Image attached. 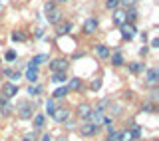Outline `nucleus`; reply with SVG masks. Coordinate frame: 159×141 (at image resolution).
Listing matches in <instances>:
<instances>
[{
    "mask_svg": "<svg viewBox=\"0 0 159 141\" xmlns=\"http://www.w3.org/2000/svg\"><path fill=\"white\" fill-rule=\"evenodd\" d=\"M106 10H109V12H113V10H117V8H121V2L119 0H106Z\"/></svg>",
    "mask_w": 159,
    "mask_h": 141,
    "instance_id": "c85d7f7f",
    "label": "nucleus"
},
{
    "mask_svg": "<svg viewBox=\"0 0 159 141\" xmlns=\"http://www.w3.org/2000/svg\"><path fill=\"white\" fill-rule=\"evenodd\" d=\"M20 78H22V74H20L18 70H12V72H10V75H8V82H14V84H16Z\"/></svg>",
    "mask_w": 159,
    "mask_h": 141,
    "instance_id": "2f4dec72",
    "label": "nucleus"
},
{
    "mask_svg": "<svg viewBox=\"0 0 159 141\" xmlns=\"http://www.w3.org/2000/svg\"><path fill=\"white\" fill-rule=\"evenodd\" d=\"M151 141H159V139H151Z\"/></svg>",
    "mask_w": 159,
    "mask_h": 141,
    "instance_id": "a18cd8bd",
    "label": "nucleus"
},
{
    "mask_svg": "<svg viewBox=\"0 0 159 141\" xmlns=\"http://www.w3.org/2000/svg\"><path fill=\"white\" fill-rule=\"evenodd\" d=\"M111 22L116 24L117 28L121 26V24H125V10H123V8L113 10V12H111Z\"/></svg>",
    "mask_w": 159,
    "mask_h": 141,
    "instance_id": "aec40b11",
    "label": "nucleus"
},
{
    "mask_svg": "<svg viewBox=\"0 0 159 141\" xmlns=\"http://www.w3.org/2000/svg\"><path fill=\"white\" fill-rule=\"evenodd\" d=\"M56 4H66V2H70V0H54Z\"/></svg>",
    "mask_w": 159,
    "mask_h": 141,
    "instance_id": "37998d69",
    "label": "nucleus"
},
{
    "mask_svg": "<svg viewBox=\"0 0 159 141\" xmlns=\"http://www.w3.org/2000/svg\"><path fill=\"white\" fill-rule=\"evenodd\" d=\"M92 107H93V105L88 103V102L78 103V107H76V117L80 119V121H88V119H89V113H92Z\"/></svg>",
    "mask_w": 159,
    "mask_h": 141,
    "instance_id": "1a4fd4ad",
    "label": "nucleus"
},
{
    "mask_svg": "<svg viewBox=\"0 0 159 141\" xmlns=\"http://www.w3.org/2000/svg\"><path fill=\"white\" fill-rule=\"evenodd\" d=\"M42 92H44V88L40 84H28V88H26V93L30 98H38V95H42Z\"/></svg>",
    "mask_w": 159,
    "mask_h": 141,
    "instance_id": "5701e85b",
    "label": "nucleus"
},
{
    "mask_svg": "<svg viewBox=\"0 0 159 141\" xmlns=\"http://www.w3.org/2000/svg\"><path fill=\"white\" fill-rule=\"evenodd\" d=\"M145 84L147 85H157L159 84V66H149L145 68Z\"/></svg>",
    "mask_w": 159,
    "mask_h": 141,
    "instance_id": "9d476101",
    "label": "nucleus"
},
{
    "mask_svg": "<svg viewBox=\"0 0 159 141\" xmlns=\"http://www.w3.org/2000/svg\"><path fill=\"white\" fill-rule=\"evenodd\" d=\"M137 36L141 38V42H143V44L147 42V32H137Z\"/></svg>",
    "mask_w": 159,
    "mask_h": 141,
    "instance_id": "58836bf2",
    "label": "nucleus"
},
{
    "mask_svg": "<svg viewBox=\"0 0 159 141\" xmlns=\"http://www.w3.org/2000/svg\"><path fill=\"white\" fill-rule=\"evenodd\" d=\"M119 32H121V40H125V42H131V40L137 36L135 24H129V22L121 24V26H119Z\"/></svg>",
    "mask_w": 159,
    "mask_h": 141,
    "instance_id": "0eeeda50",
    "label": "nucleus"
},
{
    "mask_svg": "<svg viewBox=\"0 0 159 141\" xmlns=\"http://www.w3.org/2000/svg\"><path fill=\"white\" fill-rule=\"evenodd\" d=\"M36 137H38V131L32 129V131H26L22 135V141H36Z\"/></svg>",
    "mask_w": 159,
    "mask_h": 141,
    "instance_id": "7c9ffc66",
    "label": "nucleus"
},
{
    "mask_svg": "<svg viewBox=\"0 0 159 141\" xmlns=\"http://www.w3.org/2000/svg\"><path fill=\"white\" fill-rule=\"evenodd\" d=\"M48 54H36V56H32V60L30 62H26V64H30V66H36V68H40L42 64H48Z\"/></svg>",
    "mask_w": 159,
    "mask_h": 141,
    "instance_id": "412c9836",
    "label": "nucleus"
},
{
    "mask_svg": "<svg viewBox=\"0 0 159 141\" xmlns=\"http://www.w3.org/2000/svg\"><path fill=\"white\" fill-rule=\"evenodd\" d=\"M84 56H86V52H76L74 54V58H84Z\"/></svg>",
    "mask_w": 159,
    "mask_h": 141,
    "instance_id": "79ce46f5",
    "label": "nucleus"
},
{
    "mask_svg": "<svg viewBox=\"0 0 159 141\" xmlns=\"http://www.w3.org/2000/svg\"><path fill=\"white\" fill-rule=\"evenodd\" d=\"M147 46H149V50H157L159 48V38H151Z\"/></svg>",
    "mask_w": 159,
    "mask_h": 141,
    "instance_id": "f704fd0d",
    "label": "nucleus"
},
{
    "mask_svg": "<svg viewBox=\"0 0 159 141\" xmlns=\"http://www.w3.org/2000/svg\"><path fill=\"white\" fill-rule=\"evenodd\" d=\"M127 131H129V135H131V139H141L143 127H141V125H137V123H133L131 127H127Z\"/></svg>",
    "mask_w": 159,
    "mask_h": 141,
    "instance_id": "393cba45",
    "label": "nucleus"
},
{
    "mask_svg": "<svg viewBox=\"0 0 159 141\" xmlns=\"http://www.w3.org/2000/svg\"><path fill=\"white\" fill-rule=\"evenodd\" d=\"M46 117H48L46 113H34V117H32V127L36 129V131H42V129L46 127Z\"/></svg>",
    "mask_w": 159,
    "mask_h": 141,
    "instance_id": "f3484780",
    "label": "nucleus"
},
{
    "mask_svg": "<svg viewBox=\"0 0 159 141\" xmlns=\"http://www.w3.org/2000/svg\"><path fill=\"white\" fill-rule=\"evenodd\" d=\"M24 75H26L28 84H38V80H40V68L26 64V74H24Z\"/></svg>",
    "mask_w": 159,
    "mask_h": 141,
    "instance_id": "dca6fc26",
    "label": "nucleus"
},
{
    "mask_svg": "<svg viewBox=\"0 0 159 141\" xmlns=\"http://www.w3.org/2000/svg\"><path fill=\"white\" fill-rule=\"evenodd\" d=\"M139 111H141V113H155L157 111V105H155V102H149V99H145V102L139 105Z\"/></svg>",
    "mask_w": 159,
    "mask_h": 141,
    "instance_id": "b1692460",
    "label": "nucleus"
},
{
    "mask_svg": "<svg viewBox=\"0 0 159 141\" xmlns=\"http://www.w3.org/2000/svg\"><path fill=\"white\" fill-rule=\"evenodd\" d=\"M72 30H74V24L70 22V20H64V18H62V20H60V22L56 24V36H58V38L68 36Z\"/></svg>",
    "mask_w": 159,
    "mask_h": 141,
    "instance_id": "ddd939ff",
    "label": "nucleus"
},
{
    "mask_svg": "<svg viewBox=\"0 0 159 141\" xmlns=\"http://www.w3.org/2000/svg\"><path fill=\"white\" fill-rule=\"evenodd\" d=\"M40 141H52V135H50V133H42V137H40Z\"/></svg>",
    "mask_w": 159,
    "mask_h": 141,
    "instance_id": "ea45409f",
    "label": "nucleus"
},
{
    "mask_svg": "<svg viewBox=\"0 0 159 141\" xmlns=\"http://www.w3.org/2000/svg\"><path fill=\"white\" fill-rule=\"evenodd\" d=\"M149 52H151V50H149L147 44H141V48H139V56H141V58H145Z\"/></svg>",
    "mask_w": 159,
    "mask_h": 141,
    "instance_id": "72a5a7b5",
    "label": "nucleus"
},
{
    "mask_svg": "<svg viewBox=\"0 0 159 141\" xmlns=\"http://www.w3.org/2000/svg\"><path fill=\"white\" fill-rule=\"evenodd\" d=\"M48 68H50V72H68V68H70V60L68 58H52V60H48Z\"/></svg>",
    "mask_w": 159,
    "mask_h": 141,
    "instance_id": "39448f33",
    "label": "nucleus"
},
{
    "mask_svg": "<svg viewBox=\"0 0 159 141\" xmlns=\"http://www.w3.org/2000/svg\"><path fill=\"white\" fill-rule=\"evenodd\" d=\"M159 92H157V85H151V93H149V102H157Z\"/></svg>",
    "mask_w": 159,
    "mask_h": 141,
    "instance_id": "473e14b6",
    "label": "nucleus"
},
{
    "mask_svg": "<svg viewBox=\"0 0 159 141\" xmlns=\"http://www.w3.org/2000/svg\"><path fill=\"white\" fill-rule=\"evenodd\" d=\"M103 115H106V109H102L99 105H96V107H92V113H89V119H88V121H92V123H96V125L102 127Z\"/></svg>",
    "mask_w": 159,
    "mask_h": 141,
    "instance_id": "2eb2a0df",
    "label": "nucleus"
},
{
    "mask_svg": "<svg viewBox=\"0 0 159 141\" xmlns=\"http://www.w3.org/2000/svg\"><path fill=\"white\" fill-rule=\"evenodd\" d=\"M44 14H46V22L48 24H56L60 22V20L64 18V12H62V8L58 6L54 0H48L46 4H44Z\"/></svg>",
    "mask_w": 159,
    "mask_h": 141,
    "instance_id": "f257e3e1",
    "label": "nucleus"
},
{
    "mask_svg": "<svg viewBox=\"0 0 159 141\" xmlns=\"http://www.w3.org/2000/svg\"><path fill=\"white\" fill-rule=\"evenodd\" d=\"M66 88H68V92H82V89H84V80L80 78V75L68 78V82H66Z\"/></svg>",
    "mask_w": 159,
    "mask_h": 141,
    "instance_id": "4468645a",
    "label": "nucleus"
},
{
    "mask_svg": "<svg viewBox=\"0 0 159 141\" xmlns=\"http://www.w3.org/2000/svg\"><path fill=\"white\" fill-rule=\"evenodd\" d=\"M12 111H14V107H12V105H10V102H8L6 105H2V115H10Z\"/></svg>",
    "mask_w": 159,
    "mask_h": 141,
    "instance_id": "c9c22d12",
    "label": "nucleus"
},
{
    "mask_svg": "<svg viewBox=\"0 0 159 141\" xmlns=\"http://www.w3.org/2000/svg\"><path fill=\"white\" fill-rule=\"evenodd\" d=\"M68 93H70V92H68L66 84H64V85H58V89L52 93V98H54V99H64V98H68Z\"/></svg>",
    "mask_w": 159,
    "mask_h": 141,
    "instance_id": "bb28decb",
    "label": "nucleus"
},
{
    "mask_svg": "<svg viewBox=\"0 0 159 141\" xmlns=\"http://www.w3.org/2000/svg\"><path fill=\"white\" fill-rule=\"evenodd\" d=\"M70 115H72L70 107H66V105H64V107H60V105H58V107L54 109V113L50 115V117H52L56 123H66L68 119H70Z\"/></svg>",
    "mask_w": 159,
    "mask_h": 141,
    "instance_id": "6e6552de",
    "label": "nucleus"
},
{
    "mask_svg": "<svg viewBox=\"0 0 159 141\" xmlns=\"http://www.w3.org/2000/svg\"><path fill=\"white\" fill-rule=\"evenodd\" d=\"M109 62H111V66L113 68H121V66H125V54H123V50L121 48H113L111 52H109Z\"/></svg>",
    "mask_w": 159,
    "mask_h": 141,
    "instance_id": "423d86ee",
    "label": "nucleus"
},
{
    "mask_svg": "<svg viewBox=\"0 0 159 141\" xmlns=\"http://www.w3.org/2000/svg\"><path fill=\"white\" fill-rule=\"evenodd\" d=\"M102 78H93L92 82H89V89H92V92H99V88H102Z\"/></svg>",
    "mask_w": 159,
    "mask_h": 141,
    "instance_id": "c756f323",
    "label": "nucleus"
},
{
    "mask_svg": "<svg viewBox=\"0 0 159 141\" xmlns=\"http://www.w3.org/2000/svg\"><path fill=\"white\" fill-rule=\"evenodd\" d=\"M50 82L56 85H64L68 82V74L66 72H50Z\"/></svg>",
    "mask_w": 159,
    "mask_h": 141,
    "instance_id": "6ab92c4d",
    "label": "nucleus"
},
{
    "mask_svg": "<svg viewBox=\"0 0 159 141\" xmlns=\"http://www.w3.org/2000/svg\"><path fill=\"white\" fill-rule=\"evenodd\" d=\"M58 99H54V98H48L46 99V102H44V109H46V111H44V113H46V115H52L54 113V109H56L58 107Z\"/></svg>",
    "mask_w": 159,
    "mask_h": 141,
    "instance_id": "a878e982",
    "label": "nucleus"
},
{
    "mask_svg": "<svg viewBox=\"0 0 159 141\" xmlns=\"http://www.w3.org/2000/svg\"><path fill=\"white\" fill-rule=\"evenodd\" d=\"M16 60H18L16 50H12V48H10V50H6V52H4V62H6V64H14Z\"/></svg>",
    "mask_w": 159,
    "mask_h": 141,
    "instance_id": "cd10ccee",
    "label": "nucleus"
},
{
    "mask_svg": "<svg viewBox=\"0 0 159 141\" xmlns=\"http://www.w3.org/2000/svg\"><path fill=\"white\" fill-rule=\"evenodd\" d=\"M28 38H30V34L26 30H14V32L10 34V40H12V42H26Z\"/></svg>",
    "mask_w": 159,
    "mask_h": 141,
    "instance_id": "4be33fe9",
    "label": "nucleus"
},
{
    "mask_svg": "<svg viewBox=\"0 0 159 141\" xmlns=\"http://www.w3.org/2000/svg\"><path fill=\"white\" fill-rule=\"evenodd\" d=\"M103 141H107V139H103Z\"/></svg>",
    "mask_w": 159,
    "mask_h": 141,
    "instance_id": "49530a36",
    "label": "nucleus"
},
{
    "mask_svg": "<svg viewBox=\"0 0 159 141\" xmlns=\"http://www.w3.org/2000/svg\"><path fill=\"white\" fill-rule=\"evenodd\" d=\"M6 103H8V99H6V98H4V95H2V93H0V107H2V105H6Z\"/></svg>",
    "mask_w": 159,
    "mask_h": 141,
    "instance_id": "a19ab883",
    "label": "nucleus"
},
{
    "mask_svg": "<svg viewBox=\"0 0 159 141\" xmlns=\"http://www.w3.org/2000/svg\"><path fill=\"white\" fill-rule=\"evenodd\" d=\"M18 92H20V88H18V84H14V82H4L2 85H0V93H2L8 102L16 98Z\"/></svg>",
    "mask_w": 159,
    "mask_h": 141,
    "instance_id": "20e7f679",
    "label": "nucleus"
},
{
    "mask_svg": "<svg viewBox=\"0 0 159 141\" xmlns=\"http://www.w3.org/2000/svg\"><path fill=\"white\" fill-rule=\"evenodd\" d=\"M129 141H139V139H129Z\"/></svg>",
    "mask_w": 159,
    "mask_h": 141,
    "instance_id": "c03bdc74",
    "label": "nucleus"
},
{
    "mask_svg": "<svg viewBox=\"0 0 159 141\" xmlns=\"http://www.w3.org/2000/svg\"><path fill=\"white\" fill-rule=\"evenodd\" d=\"M98 28H99V20L96 16H88L82 24V34L84 36H93L98 32Z\"/></svg>",
    "mask_w": 159,
    "mask_h": 141,
    "instance_id": "7ed1b4c3",
    "label": "nucleus"
},
{
    "mask_svg": "<svg viewBox=\"0 0 159 141\" xmlns=\"http://www.w3.org/2000/svg\"><path fill=\"white\" fill-rule=\"evenodd\" d=\"M44 36H46V34H44V28H36V30H34V38H36V40H42Z\"/></svg>",
    "mask_w": 159,
    "mask_h": 141,
    "instance_id": "e433bc0d",
    "label": "nucleus"
},
{
    "mask_svg": "<svg viewBox=\"0 0 159 141\" xmlns=\"http://www.w3.org/2000/svg\"><path fill=\"white\" fill-rule=\"evenodd\" d=\"M109 52H111V48L106 46V44H96V46H93V54H96L99 60H107Z\"/></svg>",
    "mask_w": 159,
    "mask_h": 141,
    "instance_id": "a211bd4d",
    "label": "nucleus"
},
{
    "mask_svg": "<svg viewBox=\"0 0 159 141\" xmlns=\"http://www.w3.org/2000/svg\"><path fill=\"white\" fill-rule=\"evenodd\" d=\"M125 66H127V72L131 74V75H141L143 72H145L147 64L141 62V60H133V62H127Z\"/></svg>",
    "mask_w": 159,
    "mask_h": 141,
    "instance_id": "f8f14e48",
    "label": "nucleus"
},
{
    "mask_svg": "<svg viewBox=\"0 0 159 141\" xmlns=\"http://www.w3.org/2000/svg\"><path fill=\"white\" fill-rule=\"evenodd\" d=\"M12 70H14V68H8V66H6V68H2V75H4V78H8Z\"/></svg>",
    "mask_w": 159,
    "mask_h": 141,
    "instance_id": "4c0bfd02",
    "label": "nucleus"
},
{
    "mask_svg": "<svg viewBox=\"0 0 159 141\" xmlns=\"http://www.w3.org/2000/svg\"><path fill=\"white\" fill-rule=\"evenodd\" d=\"M36 107L38 103H34L32 99H22V102L16 103V111H18V117L24 119V121H28V119L34 117V113H36Z\"/></svg>",
    "mask_w": 159,
    "mask_h": 141,
    "instance_id": "f03ea898",
    "label": "nucleus"
},
{
    "mask_svg": "<svg viewBox=\"0 0 159 141\" xmlns=\"http://www.w3.org/2000/svg\"><path fill=\"white\" fill-rule=\"evenodd\" d=\"M78 131H80V135H84V137H93V135L99 131V125L92 123V121H84L78 127Z\"/></svg>",
    "mask_w": 159,
    "mask_h": 141,
    "instance_id": "9b49d317",
    "label": "nucleus"
}]
</instances>
